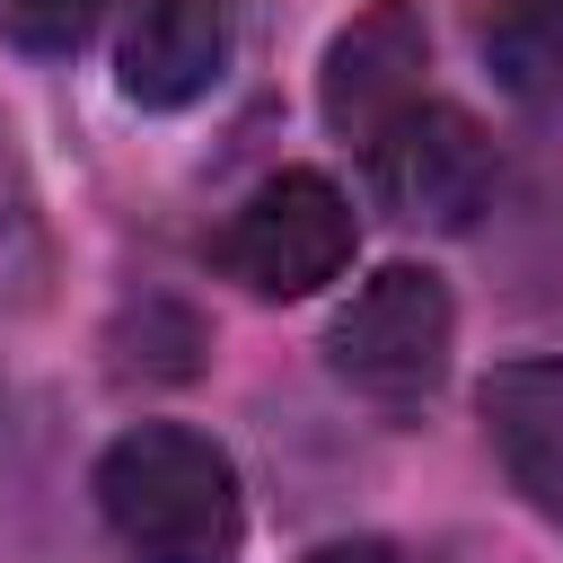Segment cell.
Wrapping results in <instances>:
<instances>
[{
	"label": "cell",
	"instance_id": "obj_1",
	"mask_svg": "<svg viewBox=\"0 0 563 563\" xmlns=\"http://www.w3.org/2000/svg\"><path fill=\"white\" fill-rule=\"evenodd\" d=\"M97 510L132 563H238V537H246L238 466L185 422L123 431L97 457Z\"/></svg>",
	"mask_w": 563,
	"mask_h": 563
},
{
	"label": "cell",
	"instance_id": "obj_2",
	"mask_svg": "<svg viewBox=\"0 0 563 563\" xmlns=\"http://www.w3.org/2000/svg\"><path fill=\"white\" fill-rule=\"evenodd\" d=\"M449 343H457V308H449V282L422 273V264H387L369 273L343 317L325 325V361L352 396H369L378 413H413L440 396L449 378Z\"/></svg>",
	"mask_w": 563,
	"mask_h": 563
},
{
	"label": "cell",
	"instance_id": "obj_3",
	"mask_svg": "<svg viewBox=\"0 0 563 563\" xmlns=\"http://www.w3.org/2000/svg\"><path fill=\"white\" fill-rule=\"evenodd\" d=\"M211 255H220V273L246 282L255 299H308V290H325V282L352 264V202H343L334 176L282 167V176H264V185L229 211V229H220Z\"/></svg>",
	"mask_w": 563,
	"mask_h": 563
},
{
	"label": "cell",
	"instance_id": "obj_4",
	"mask_svg": "<svg viewBox=\"0 0 563 563\" xmlns=\"http://www.w3.org/2000/svg\"><path fill=\"white\" fill-rule=\"evenodd\" d=\"M361 158H369V194L405 229H466L493 202V141L475 132V114H457L440 97L396 114Z\"/></svg>",
	"mask_w": 563,
	"mask_h": 563
},
{
	"label": "cell",
	"instance_id": "obj_5",
	"mask_svg": "<svg viewBox=\"0 0 563 563\" xmlns=\"http://www.w3.org/2000/svg\"><path fill=\"white\" fill-rule=\"evenodd\" d=\"M422 70H431V35H422V9L413 0H369L334 44H325V79H317V106L343 141H378L396 114L422 106Z\"/></svg>",
	"mask_w": 563,
	"mask_h": 563
},
{
	"label": "cell",
	"instance_id": "obj_6",
	"mask_svg": "<svg viewBox=\"0 0 563 563\" xmlns=\"http://www.w3.org/2000/svg\"><path fill=\"white\" fill-rule=\"evenodd\" d=\"M220 70H229V0H132L123 53H114V79L132 106L150 114L194 106L220 88Z\"/></svg>",
	"mask_w": 563,
	"mask_h": 563
},
{
	"label": "cell",
	"instance_id": "obj_7",
	"mask_svg": "<svg viewBox=\"0 0 563 563\" xmlns=\"http://www.w3.org/2000/svg\"><path fill=\"white\" fill-rule=\"evenodd\" d=\"M475 405H484V431L510 484L563 528V361H501Z\"/></svg>",
	"mask_w": 563,
	"mask_h": 563
},
{
	"label": "cell",
	"instance_id": "obj_8",
	"mask_svg": "<svg viewBox=\"0 0 563 563\" xmlns=\"http://www.w3.org/2000/svg\"><path fill=\"white\" fill-rule=\"evenodd\" d=\"M484 62L519 114L563 132V0H501L484 26Z\"/></svg>",
	"mask_w": 563,
	"mask_h": 563
},
{
	"label": "cell",
	"instance_id": "obj_9",
	"mask_svg": "<svg viewBox=\"0 0 563 563\" xmlns=\"http://www.w3.org/2000/svg\"><path fill=\"white\" fill-rule=\"evenodd\" d=\"M44 290H53V238H44L26 158H18L9 123H0V308L26 317V308H44Z\"/></svg>",
	"mask_w": 563,
	"mask_h": 563
},
{
	"label": "cell",
	"instance_id": "obj_10",
	"mask_svg": "<svg viewBox=\"0 0 563 563\" xmlns=\"http://www.w3.org/2000/svg\"><path fill=\"white\" fill-rule=\"evenodd\" d=\"M106 0H0V35L26 53H79L97 35Z\"/></svg>",
	"mask_w": 563,
	"mask_h": 563
},
{
	"label": "cell",
	"instance_id": "obj_11",
	"mask_svg": "<svg viewBox=\"0 0 563 563\" xmlns=\"http://www.w3.org/2000/svg\"><path fill=\"white\" fill-rule=\"evenodd\" d=\"M308 563H422V554H405V545H378V537H352V545H317Z\"/></svg>",
	"mask_w": 563,
	"mask_h": 563
}]
</instances>
